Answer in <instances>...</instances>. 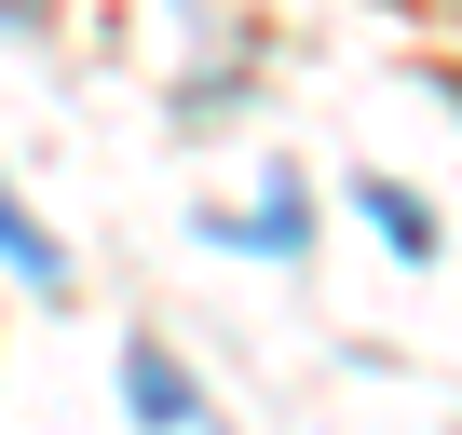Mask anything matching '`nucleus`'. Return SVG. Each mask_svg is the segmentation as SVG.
Here are the masks:
<instances>
[{"label": "nucleus", "mask_w": 462, "mask_h": 435, "mask_svg": "<svg viewBox=\"0 0 462 435\" xmlns=\"http://www.w3.org/2000/svg\"><path fill=\"white\" fill-rule=\"evenodd\" d=\"M0 259H14V273H42V286H55V245L28 232V218H14V190H0Z\"/></svg>", "instance_id": "obj_2"}, {"label": "nucleus", "mask_w": 462, "mask_h": 435, "mask_svg": "<svg viewBox=\"0 0 462 435\" xmlns=\"http://www.w3.org/2000/svg\"><path fill=\"white\" fill-rule=\"evenodd\" d=\"M123 394H136L150 421H204V394H190V367H177V354H150V340L123 354Z\"/></svg>", "instance_id": "obj_1"}]
</instances>
